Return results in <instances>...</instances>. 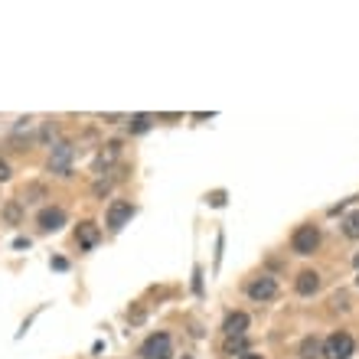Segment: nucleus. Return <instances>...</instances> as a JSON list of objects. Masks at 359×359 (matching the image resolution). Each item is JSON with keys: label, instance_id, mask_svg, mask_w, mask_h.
Segmentation results:
<instances>
[{"label": "nucleus", "instance_id": "obj_15", "mask_svg": "<svg viewBox=\"0 0 359 359\" xmlns=\"http://www.w3.org/2000/svg\"><path fill=\"white\" fill-rule=\"evenodd\" d=\"M226 353H238V356H242V353H248V350H245V340H242V337H229Z\"/></svg>", "mask_w": 359, "mask_h": 359}, {"label": "nucleus", "instance_id": "obj_13", "mask_svg": "<svg viewBox=\"0 0 359 359\" xmlns=\"http://www.w3.org/2000/svg\"><path fill=\"white\" fill-rule=\"evenodd\" d=\"M114 157H118V144H108V151H102V154H98V163H95V167H98V170H102V167H108V163H111L114 161Z\"/></svg>", "mask_w": 359, "mask_h": 359}, {"label": "nucleus", "instance_id": "obj_14", "mask_svg": "<svg viewBox=\"0 0 359 359\" xmlns=\"http://www.w3.org/2000/svg\"><path fill=\"white\" fill-rule=\"evenodd\" d=\"M147 128H151V114H134V118H131V131L134 134L147 131Z\"/></svg>", "mask_w": 359, "mask_h": 359}, {"label": "nucleus", "instance_id": "obj_21", "mask_svg": "<svg viewBox=\"0 0 359 359\" xmlns=\"http://www.w3.org/2000/svg\"><path fill=\"white\" fill-rule=\"evenodd\" d=\"M356 268H359V255H356Z\"/></svg>", "mask_w": 359, "mask_h": 359}, {"label": "nucleus", "instance_id": "obj_10", "mask_svg": "<svg viewBox=\"0 0 359 359\" xmlns=\"http://www.w3.org/2000/svg\"><path fill=\"white\" fill-rule=\"evenodd\" d=\"M76 238H79V245H82V248H95V245H98V238H102V232H98V226H95V222H82V226H79V232H76Z\"/></svg>", "mask_w": 359, "mask_h": 359}, {"label": "nucleus", "instance_id": "obj_1", "mask_svg": "<svg viewBox=\"0 0 359 359\" xmlns=\"http://www.w3.org/2000/svg\"><path fill=\"white\" fill-rule=\"evenodd\" d=\"M72 157H76V147L72 141H59L49 154V173H56V177H69L72 173Z\"/></svg>", "mask_w": 359, "mask_h": 359}, {"label": "nucleus", "instance_id": "obj_5", "mask_svg": "<svg viewBox=\"0 0 359 359\" xmlns=\"http://www.w3.org/2000/svg\"><path fill=\"white\" fill-rule=\"evenodd\" d=\"M131 216H134L131 203H128V199H114L111 206H108V229H114V232H118L121 226H128V222H131Z\"/></svg>", "mask_w": 359, "mask_h": 359}, {"label": "nucleus", "instance_id": "obj_4", "mask_svg": "<svg viewBox=\"0 0 359 359\" xmlns=\"http://www.w3.org/2000/svg\"><path fill=\"white\" fill-rule=\"evenodd\" d=\"M141 356L144 359H173V343L167 333H151L141 346Z\"/></svg>", "mask_w": 359, "mask_h": 359}, {"label": "nucleus", "instance_id": "obj_2", "mask_svg": "<svg viewBox=\"0 0 359 359\" xmlns=\"http://www.w3.org/2000/svg\"><path fill=\"white\" fill-rule=\"evenodd\" d=\"M353 350H356V343H353V337L346 330L333 333V337L323 340V359H350Z\"/></svg>", "mask_w": 359, "mask_h": 359}, {"label": "nucleus", "instance_id": "obj_17", "mask_svg": "<svg viewBox=\"0 0 359 359\" xmlns=\"http://www.w3.org/2000/svg\"><path fill=\"white\" fill-rule=\"evenodd\" d=\"M7 219H10V222H17V219H20V209H17V203H10V206H7Z\"/></svg>", "mask_w": 359, "mask_h": 359}, {"label": "nucleus", "instance_id": "obj_19", "mask_svg": "<svg viewBox=\"0 0 359 359\" xmlns=\"http://www.w3.org/2000/svg\"><path fill=\"white\" fill-rule=\"evenodd\" d=\"M7 180H10V167L0 161V183H7Z\"/></svg>", "mask_w": 359, "mask_h": 359}, {"label": "nucleus", "instance_id": "obj_23", "mask_svg": "<svg viewBox=\"0 0 359 359\" xmlns=\"http://www.w3.org/2000/svg\"><path fill=\"white\" fill-rule=\"evenodd\" d=\"M356 284H359V278H356Z\"/></svg>", "mask_w": 359, "mask_h": 359}, {"label": "nucleus", "instance_id": "obj_20", "mask_svg": "<svg viewBox=\"0 0 359 359\" xmlns=\"http://www.w3.org/2000/svg\"><path fill=\"white\" fill-rule=\"evenodd\" d=\"M238 359H265V356H258V353H242Z\"/></svg>", "mask_w": 359, "mask_h": 359}, {"label": "nucleus", "instance_id": "obj_3", "mask_svg": "<svg viewBox=\"0 0 359 359\" xmlns=\"http://www.w3.org/2000/svg\"><path fill=\"white\" fill-rule=\"evenodd\" d=\"M317 245H320V229L317 226H301L291 236V248L297 252V255H313Z\"/></svg>", "mask_w": 359, "mask_h": 359}, {"label": "nucleus", "instance_id": "obj_16", "mask_svg": "<svg viewBox=\"0 0 359 359\" xmlns=\"http://www.w3.org/2000/svg\"><path fill=\"white\" fill-rule=\"evenodd\" d=\"M333 307H340V311H346V307H350V301H346V294H337V297H333Z\"/></svg>", "mask_w": 359, "mask_h": 359}, {"label": "nucleus", "instance_id": "obj_7", "mask_svg": "<svg viewBox=\"0 0 359 359\" xmlns=\"http://www.w3.org/2000/svg\"><path fill=\"white\" fill-rule=\"evenodd\" d=\"M62 226H66V212L59 206H49L39 212V229H43V232H56V229H62Z\"/></svg>", "mask_w": 359, "mask_h": 359}, {"label": "nucleus", "instance_id": "obj_9", "mask_svg": "<svg viewBox=\"0 0 359 359\" xmlns=\"http://www.w3.org/2000/svg\"><path fill=\"white\" fill-rule=\"evenodd\" d=\"M222 330H226V337H245L248 330V313H229L226 323H222Z\"/></svg>", "mask_w": 359, "mask_h": 359}, {"label": "nucleus", "instance_id": "obj_8", "mask_svg": "<svg viewBox=\"0 0 359 359\" xmlns=\"http://www.w3.org/2000/svg\"><path fill=\"white\" fill-rule=\"evenodd\" d=\"M294 287H297V294L311 297V294L320 291V274L317 271H301L297 274V281H294Z\"/></svg>", "mask_w": 359, "mask_h": 359}, {"label": "nucleus", "instance_id": "obj_6", "mask_svg": "<svg viewBox=\"0 0 359 359\" xmlns=\"http://www.w3.org/2000/svg\"><path fill=\"white\" fill-rule=\"evenodd\" d=\"M274 294H278V281L268 278V274H262V278H255V281L248 284V297L252 301H271Z\"/></svg>", "mask_w": 359, "mask_h": 359}, {"label": "nucleus", "instance_id": "obj_11", "mask_svg": "<svg viewBox=\"0 0 359 359\" xmlns=\"http://www.w3.org/2000/svg\"><path fill=\"white\" fill-rule=\"evenodd\" d=\"M301 359H323V343L317 337H307L301 343Z\"/></svg>", "mask_w": 359, "mask_h": 359}, {"label": "nucleus", "instance_id": "obj_22", "mask_svg": "<svg viewBox=\"0 0 359 359\" xmlns=\"http://www.w3.org/2000/svg\"><path fill=\"white\" fill-rule=\"evenodd\" d=\"M183 359H193V356H183Z\"/></svg>", "mask_w": 359, "mask_h": 359}, {"label": "nucleus", "instance_id": "obj_12", "mask_svg": "<svg viewBox=\"0 0 359 359\" xmlns=\"http://www.w3.org/2000/svg\"><path fill=\"white\" fill-rule=\"evenodd\" d=\"M343 232H346L350 238H359V209L346 216V222H343Z\"/></svg>", "mask_w": 359, "mask_h": 359}, {"label": "nucleus", "instance_id": "obj_18", "mask_svg": "<svg viewBox=\"0 0 359 359\" xmlns=\"http://www.w3.org/2000/svg\"><path fill=\"white\" fill-rule=\"evenodd\" d=\"M53 268H56V271H66L69 262H66V258H53Z\"/></svg>", "mask_w": 359, "mask_h": 359}]
</instances>
